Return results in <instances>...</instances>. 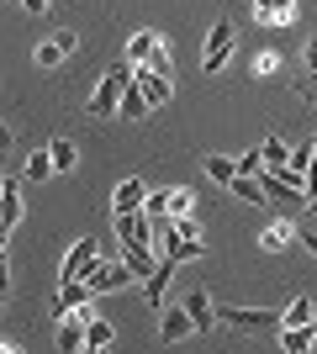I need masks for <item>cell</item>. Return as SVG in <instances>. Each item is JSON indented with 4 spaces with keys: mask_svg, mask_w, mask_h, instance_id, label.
Returning a JSON list of instances; mask_svg holds the SVG:
<instances>
[{
    "mask_svg": "<svg viewBox=\"0 0 317 354\" xmlns=\"http://www.w3.org/2000/svg\"><path fill=\"white\" fill-rule=\"evenodd\" d=\"M127 80H133V64H111V69H101V80H95V95H90V117H117Z\"/></svg>",
    "mask_w": 317,
    "mask_h": 354,
    "instance_id": "cell-1",
    "label": "cell"
},
{
    "mask_svg": "<svg viewBox=\"0 0 317 354\" xmlns=\"http://www.w3.org/2000/svg\"><path fill=\"white\" fill-rule=\"evenodd\" d=\"M85 281L95 286V296H111V291H122V286H137V270L127 265V259H101Z\"/></svg>",
    "mask_w": 317,
    "mask_h": 354,
    "instance_id": "cell-2",
    "label": "cell"
},
{
    "mask_svg": "<svg viewBox=\"0 0 317 354\" xmlns=\"http://www.w3.org/2000/svg\"><path fill=\"white\" fill-rule=\"evenodd\" d=\"M227 59H233V21H211L206 53H201V69H206V74H222Z\"/></svg>",
    "mask_w": 317,
    "mask_h": 354,
    "instance_id": "cell-3",
    "label": "cell"
},
{
    "mask_svg": "<svg viewBox=\"0 0 317 354\" xmlns=\"http://www.w3.org/2000/svg\"><path fill=\"white\" fill-rule=\"evenodd\" d=\"M106 254H101V243H95V238H79L75 249L64 254V270H59V281H85V275H90L95 265H101Z\"/></svg>",
    "mask_w": 317,
    "mask_h": 354,
    "instance_id": "cell-4",
    "label": "cell"
},
{
    "mask_svg": "<svg viewBox=\"0 0 317 354\" xmlns=\"http://www.w3.org/2000/svg\"><path fill=\"white\" fill-rule=\"evenodd\" d=\"M175 265H180V259H175V254H164V259H159V270L137 281V291H143V301H148L153 312H164V291H169V281H175Z\"/></svg>",
    "mask_w": 317,
    "mask_h": 354,
    "instance_id": "cell-5",
    "label": "cell"
},
{
    "mask_svg": "<svg viewBox=\"0 0 317 354\" xmlns=\"http://www.w3.org/2000/svg\"><path fill=\"white\" fill-rule=\"evenodd\" d=\"M95 301L90 281H59V296H53V317H69V312H85Z\"/></svg>",
    "mask_w": 317,
    "mask_h": 354,
    "instance_id": "cell-6",
    "label": "cell"
},
{
    "mask_svg": "<svg viewBox=\"0 0 317 354\" xmlns=\"http://www.w3.org/2000/svg\"><path fill=\"white\" fill-rule=\"evenodd\" d=\"M191 333H201L196 328V317L185 307H164L159 312V344H180V339H191Z\"/></svg>",
    "mask_w": 317,
    "mask_h": 354,
    "instance_id": "cell-7",
    "label": "cell"
},
{
    "mask_svg": "<svg viewBox=\"0 0 317 354\" xmlns=\"http://www.w3.org/2000/svg\"><path fill=\"white\" fill-rule=\"evenodd\" d=\"M75 48H79V37H75V32H53L48 43H37V53H32V59H37V69H59V64L69 59Z\"/></svg>",
    "mask_w": 317,
    "mask_h": 354,
    "instance_id": "cell-8",
    "label": "cell"
},
{
    "mask_svg": "<svg viewBox=\"0 0 317 354\" xmlns=\"http://www.w3.org/2000/svg\"><path fill=\"white\" fill-rule=\"evenodd\" d=\"M143 201H148V180H117V191H111V212H143Z\"/></svg>",
    "mask_w": 317,
    "mask_h": 354,
    "instance_id": "cell-9",
    "label": "cell"
},
{
    "mask_svg": "<svg viewBox=\"0 0 317 354\" xmlns=\"http://www.w3.org/2000/svg\"><path fill=\"white\" fill-rule=\"evenodd\" d=\"M133 80H137V85H143V95H148V106H164L169 95H175V85H169L175 74H159V69H148V64H143V69H133Z\"/></svg>",
    "mask_w": 317,
    "mask_h": 354,
    "instance_id": "cell-10",
    "label": "cell"
},
{
    "mask_svg": "<svg viewBox=\"0 0 317 354\" xmlns=\"http://www.w3.org/2000/svg\"><path fill=\"white\" fill-rule=\"evenodd\" d=\"M53 344H59L64 354H79V349H85V312H69V317H59V333H53Z\"/></svg>",
    "mask_w": 317,
    "mask_h": 354,
    "instance_id": "cell-11",
    "label": "cell"
},
{
    "mask_svg": "<svg viewBox=\"0 0 317 354\" xmlns=\"http://www.w3.org/2000/svg\"><path fill=\"white\" fill-rule=\"evenodd\" d=\"M16 222H21V185H16V180H6V185H0V233L11 238Z\"/></svg>",
    "mask_w": 317,
    "mask_h": 354,
    "instance_id": "cell-12",
    "label": "cell"
},
{
    "mask_svg": "<svg viewBox=\"0 0 317 354\" xmlns=\"http://www.w3.org/2000/svg\"><path fill=\"white\" fill-rule=\"evenodd\" d=\"M153 106H148V95H143V85L137 80H127V90H122V106H117V122H143Z\"/></svg>",
    "mask_w": 317,
    "mask_h": 354,
    "instance_id": "cell-13",
    "label": "cell"
},
{
    "mask_svg": "<svg viewBox=\"0 0 317 354\" xmlns=\"http://www.w3.org/2000/svg\"><path fill=\"white\" fill-rule=\"evenodd\" d=\"M185 312H191V317H196V328H201V333H211V328L222 323V312L211 307V296L201 291V286H196V291H191V296H185Z\"/></svg>",
    "mask_w": 317,
    "mask_h": 354,
    "instance_id": "cell-14",
    "label": "cell"
},
{
    "mask_svg": "<svg viewBox=\"0 0 317 354\" xmlns=\"http://www.w3.org/2000/svg\"><path fill=\"white\" fill-rule=\"evenodd\" d=\"M164 43V37H159V32H133V37H127V64H133V69H143V64L153 59V48Z\"/></svg>",
    "mask_w": 317,
    "mask_h": 354,
    "instance_id": "cell-15",
    "label": "cell"
},
{
    "mask_svg": "<svg viewBox=\"0 0 317 354\" xmlns=\"http://www.w3.org/2000/svg\"><path fill=\"white\" fill-rule=\"evenodd\" d=\"M111 339H117V328L85 307V349H111Z\"/></svg>",
    "mask_w": 317,
    "mask_h": 354,
    "instance_id": "cell-16",
    "label": "cell"
},
{
    "mask_svg": "<svg viewBox=\"0 0 317 354\" xmlns=\"http://www.w3.org/2000/svg\"><path fill=\"white\" fill-rule=\"evenodd\" d=\"M254 16L265 21V27H280V21L296 16V0H254Z\"/></svg>",
    "mask_w": 317,
    "mask_h": 354,
    "instance_id": "cell-17",
    "label": "cell"
},
{
    "mask_svg": "<svg viewBox=\"0 0 317 354\" xmlns=\"http://www.w3.org/2000/svg\"><path fill=\"white\" fill-rule=\"evenodd\" d=\"M307 323H317V301L312 296H296V301L280 312V328H307Z\"/></svg>",
    "mask_w": 317,
    "mask_h": 354,
    "instance_id": "cell-18",
    "label": "cell"
},
{
    "mask_svg": "<svg viewBox=\"0 0 317 354\" xmlns=\"http://www.w3.org/2000/svg\"><path fill=\"white\" fill-rule=\"evenodd\" d=\"M317 344V323H307V328H280V349L286 354H307Z\"/></svg>",
    "mask_w": 317,
    "mask_h": 354,
    "instance_id": "cell-19",
    "label": "cell"
},
{
    "mask_svg": "<svg viewBox=\"0 0 317 354\" xmlns=\"http://www.w3.org/2000/svg\"><path fill=\"white\" fill-rule=\"evenodd\" d=\"M291 238H302V233H296V227H291V222H270L259 243H265V249H270V254H280V249H286V243H291Z\"/></svg>",
    "mask_w": 317,
    "mask_h": 354,
    "instance_id": "cell-20",
    "label": "cell"
},
{
    "mask_svg": "<svg viewBox=\"0 0 317 354\" xmlns=\"http://www.w3.org/2000/svg\"><path fill=\"white\" fill-rule=\"evenodd\" d=\"M291 153H296V148H291L286 138H265V164H270V169H291Z\"/></svg>",
    "mask_w": 317,
    "mask_h": 354,
    "instance_id": "cell-21",
    "label": "cell"
},
{
    "mask_svg": "<svg viewBox=\"0 0 317 354\" xmlns=\"http://www.w3.org/2000/svg\"><path fill=\"white\" fill-rule=\"evenodd\" d=\"M53 169H59V164H53V153H48V148H43V153H32V159L21 164V175H27L32 185H37V180H48Z\"/></svg>",
    "mask_w": 317,
    "mask_h": 354,
    "instance_id": "cell-22",
    "label": "cell"
},
{
    "mask_svg": "<svg viewBox=\"0 0 317 354\" xmlns=\"http://www.w3.org/2000/svg\"><path fill=\"white\" fill-rule=\"evenodd\" d=\"M206 175L217 180V185H233V180H238V159H222V153H211V159H206Z\"/></svg>",
    "mask_w": 317,
    "mask_h": 354,
    "instance_id": "cell-23",
    "label": "cell"
},
{
    "mask_svg": "<svg viewBox=\"0 0 317 354\" xmlns=\"http://www.w3.org/2000/svg\"><path fill=\"white\" fill-rule=\"evenodd\" d=\"M48 153H53V164H59V169H75V164H79V153H75V143H69V138L48 143Z\"/></svg>",
    "mask_w": 317,
    "mask_h": 354,
    "instance_id": "cell-24",
    "label": "cell"
},
{
    "mask_svg": "<svg viewBox=\"0 0 317 354\" xmlns=\"http://www.w3.org/2000/svg\"><path fill=\"white\" fill-rule=\"evenodd\" d=\"M185 212H196V196L191 191H169V217H185Z\"/></svg>",
    "mask_w": 317,
    "mask_h": 354,
    "instance_id": "cell-25",
    "label": "cell"
},
{
    "mask_svg": "<svg viewBox=\"0 0 317 354\" xmlns=\"http://www.w3.org/2000/svg\"><path fill=\"white\" fill-rule=\"evenodd\" d=\"M148 69H159V74H175V64H169V48H164V43L153 48V59H148Z\"/></svg>",
    "mask_w": 317,
    "mask_h": 354,
    "instance_id": "cell-26",
    "label": "cell"
},
{
    "mask_svg": "<svg viewBox=\"0 0 317 354\" xmlns=\"http://www.w3.org/2000/svg\"><path fill=\"white\" fill-rule=\"evenodd\" d=\"M175 227H180V238H201V222H196V212H185V217H175Z\"/></svg>",
    "mask_w": 317,
    "mask_h": 354,
    "instance_id": "cell-27",
    "label": "cell"
},
{
    "mask_svg": "<svg viewBox=\"0 0 317 354\" xmlns=\"http://www.w3.org/2000/svg\"><path fill=\"white\" fill-rule=\"evenodd\" d=\"M238 169H243V175H259V169H265V148H259V153H243Z\"/></svg>",
    "mask_w": 317,
    "mask_h": 354,
    "instance_id": "cell-28",
    "label": "cell"
},
{
    "mask_svg": "<svg viewBox=\"0 0 317 354\" xmlns=\"http://www.w3.org/2000/svg\"><path fill=\"white\" fill-rule=\"evenodd\" d=\"M254 69H259V74H275V69H280V59H275V53H259Z\"/></svg>",
    "mask_w": 317,
    "mask_h": 354,
    "instance_id": "cell-29",
    "label": "cell"
},
{
    "mask_svg": "<svg viewBox=\"0 0 317 354\" xmlns=\"http://www.w3.org/2000/svg\"><path fill=\"white\" fill-rule=\"evenodd\" d=\"M307 69H312V80H317V37L307 43Z\"/></svg>",
    "mask_w": 317,
    "mask_h": 354,
    "instance_id": "cell-30",
    "label": "cell"
},
{
    "mask_svg": "<svg viewBox=\"0 0 317 354\" xmlns=\"http://www.w3.org/2000/svg\"><path fill=\"white\" fill-rule=\"evenodd\" d=\"M21 6H27V11H32V16H43V11H48V6H53V0H21Z\"/></svg>",
    "mask_w": 317,
    "mask_h": 354,
    "instance_id": "cell-31",
    "label": "cell"
},
{
    "mask_svg": "<svg viewBox=\"0 0 317 354\" xmlns=\"http://www.w3.org/2000/svg\"><path fill=\"white\" fill-rule=\"evenodd\" d=\"M307 196H317V159H312V169H307Z\"/></svg>",
    "mask_w": 317,
    "mask_h": 354,
    "instance_id": "cell-32",
    "label": "cell"
},
{
    "mask_svg": "<svg viewBox=\"0 0 317 354\" xmlns=\"http://www.w3.org/2000/svg\"><path fill=\"white\" fill-rule=\"evenodd\" d=\"M302 249H312V254H317V233H302Z\"/></svg>",
    "mask_w": 317,
    "mask_h": 354,
    "instance_id": "cell-33",
    "label": "cell"
},
{
    "mask_svg": "<svg viewBox=\"0 0 317 354\" xmlns=\"http://www.w3.org/2000/svg\"><path fill=\"white\" fill-rule=\"evenodd\" d=\"M307 212H317V196H312V207H307Z\"/></svg>",
    "mask_w": 317,
    "mask_h": 354,
    "instance_id": "cell-34",
    "label": "cell"
},
{
    "mask_svg": "<svg viewBox=\"0 0 317 354\" xmlns=\"http://www.w3.org/2000/svg\"><path fill=\"white\" fill-rule=\"evenodd\" d=\"M312 143H317V138H312Z\"/></svg>",
    "mask_w": 317,
    "mask_h": 354,
    "instance_id": "cell-35",
    "label": "cell"
}]
</instances>
